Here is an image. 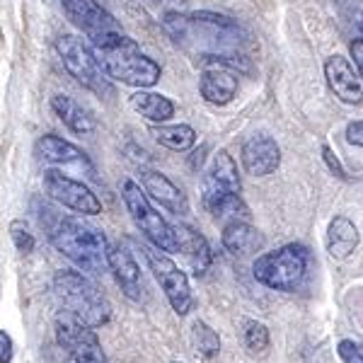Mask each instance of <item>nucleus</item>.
Listing matches in <instances>:
<instances>
[{
    "label": "nucleus",
    "mask_w": 363,
    "mask_h": 363,
    "mask_svg": "<svg viewBox=\"0 0 363 363\" xmlns=\"http://www.w3.org/2000/svg\"><path fill=\"white\" fill-rule=\"evenodd\" d=\"M240 157H242V165L247 169V174H252V177H267V174H272L281 165V148L277 140L267 136V133H255V136L245 140Z\"/></svg>",
    "instance_id": "nucleus-13"
},
{
    "label": "nucleus",
    "mask_w": 363,
    "mask_h": 363,
    "mask_svg": "<svg viewBox=\"0 0 363 363\" xmlns=\"http://www.w3.org/2000/svg\"><path fill=\"white\" fill-rule=\"evenodd\" d=\"M157 3H169V5H186L189 0H157Z\"/></svg>",
    "instance_id": "nucleus-34"
},
{
    "label": "nucleus",
    "mask_w": 363,
    "mask_h": 363,
    "mask_svg": "<svg viewBox=\"0 0 363 363\" xmlns=\"http://www.w3.org/2000/svg\"><path fill=\"white\" fill-rule=\"evenodd\" d=\"M140 189L145 191V196H150L153 201H157L160 206H165L169 213L184 216L189 211L184 191L174 184L172 179L165 177L157 169H140Z\"/></svg>",
    "instance_id": "nucleus-15"
},
{
    "label": "nucleus",
    "mask_w": 363,
    "mask_h": 363,
    "mask_svg": "<svg viewBox=\"0 0 363 363\" xmlns=\"http://www.w3.org/2000/svg\"><path fill=\"white\" fill-rule=\"evenodd\" d=\"M191 342H194L196 354H201L203 359H213L220 351V337L203 320H196L191 327Z\"/></svg>",
    "instance_id": "nucleus-26"
},
{
    "label": "nucleus",
    "mask_w": 363,
    "mask_h": 363,
    "mask_svg": "<svg viewBox=\"0 0 363 363\" xmlns=\"http://www.w3.org/2000/svg\"><path fill=\"white\" fill-rule=\"evenodd\" d=\"M199 90H201V97L206 99L208 104L225 107V104H230L238 95L235 70L223 68V66H208L201 73V78H199Z\"/></svg>",
    "instance_id": "nucleus-17"
},
{
    "label": "nucleus",
    "mask_w": 363,
    "mask_h": 363,
    "mask_svg": "<svg viewBox=\"0 0 363 363\" xmlns=\"http://www.w3.org/2000/svg\"><path fill=\"white\" fill-rule=\"evenodd\" d=\"M359 228H356L347 216L332 218L327 228V252L332 259H347V257L359 247Z\"/></svg>",
    "instance_id": "nucleus-21"
},
{
    "label": "nucleus",
    "mask_w": 363,
    "mask_h": 363,
    "mask_svg": "<svg viewBox=\"0 0 363 363\" xmlns=\"http://www.w3.org/2000/svg\"><path fill=\"white\" fill-rule=\"evenodd\" d=\"M308 262L310 255L303 245H284V247L264 252L257 257L255 267V279L262 286L274 291H296L303 284L308 274Z\"/></svg>",
    "instance_id": "nucleus-5"
},
{
    "label": "nucleus",
    "mask_w": 363,
    "mask_h": 363,
    "mask_svg": "<svg viewBox=\"0 0 363 363\" xmlns=\"http://www.w3.org/2000/svg\"><path fill=\"white\" fill-rule=\"evenodd\" d=\"M150 133L157 143L165 145L167 150H174V153H184V150L194 148L196 143V131L186 124H153Z\"/></svg>",
    "instance_id": "nucleus-24"
},
{
    "label": "nucleus",
    "mask_w": 363,
    "mask_h": 363,
    "mask_svg": "<svg viewBox=\"0 0 363 363\" xmlns=\"http://www.w3.org/2000/svg\"><path fill=\"white\" fill-rule=\"evenodd\" d=\"M56 51H58L61 63L70 73V78H75L80 85L87 87V90L95 92L99 97L112 95L109 78L104 75L102 66L97 63L92 46H87L83 39L75 37V34H63L56 42Z\"/></svg>",
    "instance_id": "nucleus-6"
},
{
    "label": "nucleus",
    "mask_w": 363,
    "mask_h": 363,
    "mask_svg": "<svg viewBox=\"0 0 363 363\" xmlns=\"http://www.w3.org/2000/svg\"><path fill=\"white\" fill-rule=\"evenodd\" d=\"M34 211H37V218L46 230V235H49L51 245L66 259L73 262L78 267V272L102 274L107 269L109 242L102 230L85 223L83 218L58 213L54 206H49L46 201H39V199L34 201Z\"/></svg>",
    "instance_id": "nucleus-2"
},
{
    "label": "nucleus",
    "mask_w": 363,
    "mask_h": 363,
    "mask_svg": "<svg viewBox=\"0 0 363 363\" xmlns=\"http://www.w3.org/2000/svg\"><path fill=\"white\" fill-rule=\"evenodd\" d=\"M56 339L58 347L66 351L68 363H107L95 330L73 315L63 313L56 318Z\"/></svg>",
    "instance_id": "nucleus-9"
},
{
    "label": "nucleus",
    "mask_w": 363,
    "mask_h": 363,
    "mask_svg": "<svg viewBox=\"0 0 363 363\" xmlns=\"http://www.w3.org/2000/svg\"><path fill=\"white\" fill-rule=\"evenodd\" d=\"M322 155H325L327 165H330V169L337 174V177H347V172H344L342 162H339V157H337L335 153H332V148H330V145H325V148H322Z\"/></svg>",
    "instance_id": "nucleus-32"
},
{
    "label": "nucleus",
    "mask_w": 363,
    "mask_h": 363,
    "mask_svg": "<svg viewBox=\"0 0 363 363\" xmlns=\"http://www.w3.org/2000/svg\"><path fill=\"white\" fill-rule=\"evenodd\" d=\"M203 206L213 218H230V220H247L250 208L242 201V196L235 191H228L218 184H203Z\"/></svg>",
    "instance_id": "nucleus-18"
},
{
    "label": "nucleus",
    "mask_w": 363,
    "mask_h": 363,
    "mask_svg": "<svg viewBox=\"0 0 363 363\" xmlns=\"http://www.w3.org/2000/svg\"><path fill=\"white\" fill-rule=\"evenodd\" d=\"M51 109L58 119L66 124L70 131L78 133V136H87V133L95 131V119L68 95H54L51 97Z\"/></svg>",
    "instance_id": "nucleus-22"
},
{
    "label": "nucleus",
    "mask_w": 363,
    "mask_h": 363,
    "mask_svg": "<svg viewBox=\"0 0 363 363\" xmlns=\"http://www.w3.org/2000/svg\"><path fill=\"white\" fill-rule=\"evenodd\" d=\"M167 37L191 58L211 66L250 73V37L235 20L216 13H167L162 17Z\"/></svg>",
    "instance_id": "nucleus-1"
},
{
    "label": "nucleus",
    "mask_w": 363,
    "mask_h": 363,
    "mask_svg": "<svg viewBox=\"0 0 363 363\" xmlns=\"http://www.w3.org/2000/svg\"><path fill=\"white\" fill-rule=\"evenodd\" d=\"M61 8L68 15V20L90 39L97 37V34L119 29V22L114 20V15L107 13L97 0H61Z\"/></svg>",
    "instance_id": "nucleus-12"
},
{
    "label": "nucleus",
    "mask_w": 363,
    "mask_h": 363,
    "mask_svg": "<svg viewBox=\"0 0 363 363\" xmlns=\"http://www.w3.org/2000/svg\"><path fill=\"white\" fill-rule=\"evenodd\" d=\"M245 344H247V349L252 351V354H262V351H267L269 330L262 325V322L250 320L247 325H245Z\"/></svg>",
    "instance_id": "nucleus-27"
},
{
    "label": "nucleus",
    "mask_w": 363,
    "mask_h": 363,
    "mask_svg": "<svg viewBox=\"0 0 363 363\" xmlns=\"http://www.w3.org/2000/svg\"><path fill=\"white\" fill-rule=\"evenodd\" d=\"M220 242L223 247L230 252V255H250V252H257L264 245V238L257 230L255 225H250L247 220H228L223 228V235H220Z\"/></svg>",
    "instance_id": "nucleus-20"
},
{
    "label": "nucleus",
    "mask_w": 363,
    "mask_h": 363,
    "mask_svg": "<svg viewBox=\"0 0 363 363\" xmlns=\"http://www.w3.org/2000/svg\"><path fill=\"white\" fill-rule=\"evenodd\" d=\"M131 107L133 112H138L140 116H145L153 124H165L167 119L174 116V102L160 92H150V90H138L136 95H131Z\"/></svg>",
    "instance_id": "nucleus-23"
},
{
    "label": "nucleus",
    "mask_w": 363,
    "mask_h": 363,
    "mask_svg": "<svg viewBox=\"0 0 363 363\" xmlns=\"http://www.w3.org/2000/svg\"><path fill=\"white\" fill-rule=\"evenodd\" d=\"M54 291L66 306V313L92 330L107 325L112 318V308H109L107 298L83 272L61 269L54 277Z\"/></svg>",
    "instance_id": "nucleus-4"
},
{
    "label": "nucleus",
    "mask_w": 363,
    "mask_h": 363,
    "mask_svg": "<svg viewBox=\"0 0 363 363\" xmlns=\"http://www.w3.org/2000/svg\"><path fill=\"white\" fill-rule=\"evenodd\" d=\"M44 191L51 201L61 203L63 208H70L80 216H97L102 211V201L97 199L95 191L80 179L63 174L61 169H46Z\"/></svg>",
    "instance_id": "nucleus-10"
},
{
    "label": "nucleus",
    "mask_w": 363,
    "mask_h": 363,
    "mask_svg": "<svg viewBox=\"0 0 363 363\" xmlns=\"http://www.w3.org/2000/svg\"><path fill=\"white\" fill-rule=\"evenodd\" d=\"M34 150H37L39 160L49 162V165L61 169H75V172H83L90 179H95V165L90 162L87 153H83L70 140H63L61 136H54V133H46V136L37 140Z\"/></svg>",
    "instance_id": "nucleus-11"
},
{
    "label": "nucleus",
    "mask_w": 363,
    "mask_h": 363,
    "mask_svg": "<svg viewBox=\"0 0 363 363\" xmlns=\"http://www.w3.org/2000/svg\"><path fill=\"white\" fill-rule=\"evenodd\" d=\"M206 182H211V184H218V186H223V189H228V191H235V194H240L242 184H240L238 165H235L233 155L228 153L225 148H220L218 153L213 155V160H211V165H208Z\"/></svg>",
    "instance_id": "nucleus-25"
},
{
    "label": "nucleus",
    "mask_w": 363,
    "mask_h": 363,
    "mask_svg": "<svg viewBox=\"0 0 363 363\" xmlns=\"http://www.w3.org/2000/svg\"><path fill=\"white\" fill-rule=\"evenodd\" d=\"M92 51L104 75L112 80L140 90H148L160 80V66L148 54H143L131 37L121 34V29L92 37Z\"/></svg>",
    "instance_id": "nucleus-3"
},
{
    "label": "nucleus",
    "mask_w": 363,
    "mask_h": 363,
    "mask_svg": "<svg viewBox=\"0 0 363 363\" xmlns=\"http://www.w3.org/2000/svg\"><path fill=\"white\" fill-rule=\"evenodd\" d=\"M10 238H13L17 252H22V255H29V252H34V247H37L34 233L29 230V225L22 218H17L10 223Z\"/></svg>",
    "instance_id": "nucleus-28"
},
{
    "label": "nucleus",
    "mask_w": 363,
    "mask_h": 363,
    "mask_svg": "<svg viewBox=\"0 0 363 363\" xmlns=\"http://www.w3.org/2000/svg\"><path fill=\"white\" fill-rule=\"evenodd\" d=\"M325 78L327 85L344 104H363V87L359 80V73L351 66L349 58L344 56H330L325 63Z\"/></svg>",
    "instance_id": "nucleus-14"
},
{
    "label": "nucleus",
    "mask_w": 363,
    "mask_h": 363,
    "mask_svg": "<svg viewBox=\"0 0 363 363\" xmlns=\"http://www.w3.org/2000/svg\"><path fill=\"white\" fill-rule=\"evenodd\" d=\"M339 359H342L344 363H363V354L361 349L356 347L354 342H349V339H342L339 342Z\"/></svg>",
    "instance_id": "nucleus-29"
},
{
    "label": "nucleus",
    "mask_w": 363,
    "mask_h": 363,
    "mask_svg": "<svg viewBox=\"0 0 363 363\" xmlns=\"http://www.w3.org/2000/svg\"><path fill=\"white\" fill-rule=\"evenodd\" d=\"M13 354H15L13 337L8 332H0V363H10L13 361Z\"/></svg>",
    "instance_id": "nucleus-30"
},
{
    "label": "nucleus",
    "mask_w": 363,
    "mask_h": 363,
    "mask_svg": "<svg viewBox=\"0 0 363 363\" xmlns=\"http://www.w3.org/2000/svg\"><path fill=\"white\" fill-rule=\"evenodd\" d=\"M172 228H174V238H177V252H184L186 262L196 269V274H203L211 267V262H213V255H211L206 238L184 223L172 225Z\"/></svg>",
    "instance_id": "nucleus-19"
},
{
    "label": "nucleus",
    "mask_w": 363,
    "mask_h": 363,
    "mask_svg": "<svg viewBox=\"0 0 363 363\" xmlns=\"http://www.w3.org/2000/svg\"><path fill=\"white\" fill-rule=\"evenodd\" d=\"M143 255L150 264V272H153L155 281L160 284V289L165 291L169 306L177 315H186L191 308H194V294H191L189 279L182 269L174 264L172 259L160 252L157 247H143Z\"/></svg>",
    "instance_id": "nucleus-8"
},
{
    "label": "nucleus",
    "mask_w": 363,
    "mask_h": 363,
    "mask_svg": "<svg viewBox=\"0 0 363 363\" xmlns=\"http://www.w3.org/2000/svg\"><path fill=\"white\" fill-rule=\"evenodd\" d=\"M121 196H124V203H126L128 213H131L133 223H136L138 230L153 242V247H157L160 252H177L174 228L150 206V199L145 196V191L140 189L138 182H133V179L121 182Z\"/></svg>",
    "instance_id": "nucleus-7"
},
{
    "label": "nucleus",
    "mask_w": 363,
    "mask_h": 363,
    "mask_svg": "<svg viewBox=\"0 0 363 363\" xmlns=\"http://www.w3.org/2000/svg\"><path fill=\"white\" fill-rule=\"evenodd\" d=\"M107 269L114 274L116 284L121 291L131 298V301H140V291H143V279H140V269L133 259V255L124 245H109L107 252Z\"/></svg>",
    "instance_id": "nucleus-16"
},
{
    "label": "nucleus",
    "mask_w": 363,
    "mask_h": 363,
    "mask_svg": "<svg viewBox=\"0 0 363 363\" xmlns=\"http://www.w3.org/2000/svg\"><path fill=\"white\" fill-rule=\"evenodd\" d=\"M351 58H354V66L359 68V75L363 78V39L351 42Z\"/></svg>",
    "instance_id": "nucleus-33"
},
{
    "label": "nucleus",
    "mask_w": 363,
    "mask_h": 363,
    "mask_svg": "<svg viewBox=\"0 0 363 363\" xmlns=\"http://www.w3.org/2000/svg\"><path fill=\"white\" fill-rule=\"evenodd\" d=\"M347 140L351 145H359L363 148V121H351L347 126Z\"/></svg>",
    "instance_id": "nucleus-31"
}]
</instances>
